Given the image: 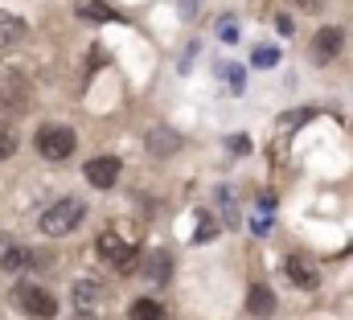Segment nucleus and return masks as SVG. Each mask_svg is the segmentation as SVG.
Returning <instances> with one entry per match:
<instances>
[{"mask_svg":"<svg viewBox=\"0 0 353 320\" xmlns=\"http://www.w3.org/2000/svg\"><path fill=\"white\" fill-rule=\"evenodd\" d=\"M83 218H87V206H83L79 197H62V201H54V206L41 214V230H46L50 239H62V234L79 230Z\"/></svg>","mask_w":353,"mask_h":320,"instance_id":"1","label":"nucleus"},{"mask_svg":"<svg viewBox=\"0 0 353 320\" xmlns=\"http://www.w3.org/2000/svg\"><path fill=\"white\" fill-rule=\"evenodd\" d=\"M12 304H17V312H25V317H33V320H54L58 317V300H54L46 288L29 283V279H21V283L12 288Z\"/></svg>","mask_w":353,"mask_h":320,"instance_id":"2","label":"nucleus"},{"mask_svg":"<svg viewBox=\"0 0 353 320\" xmlns=\"http://www.w3.org/2000/svg\"><path fill=\"white\" fill-rule=\"evenodd\" d=\"M33 144H37V152L46 160H66L79 148V136H74V128H66V123H46V128H37Z\"/></svg>","mask_w":353,"mask_h":320,"instance_id":"3","label":"nucleus"},{"mask_svg":"<svg viewBox=\"0 0 353 320\" xmlns=\"http://www.w3.org/2000/svg\"><path fill=\"white\" fill-rule=\"evenodd\" d=\"M0 107L12 111V115L33 107V90H29V82L21 79L17 70H0Z\"/></svg>","mask_w":353,"mask_h":320,"instance_id":"4","label":"nucleus"},{"mask_svg":"<svg viewBox=\"0 0 353 320\" xmlns=\"http://www.w3.org/2000/svg\"><path fill=\"white\" fill-rule=\"evenodd\" d=\"M99 254H103L111 267H123V271H128V267H132V259H136V242L119 239V234H111V230H107V234H99Z\"/></svg>","mask_w":353,"mask_h":320,"instance_id":"5","label":"nucleus"},{"mask_svg":"<svg viewBox=\"0 0 353 320\" xmlns=\"http://www.w3.org/2000/svg\"><path fill=\"white\" fill-rule=\"evenodd\" d=\"M83 172H87V181L94 185V189H111V185L119 181V172H123V164H119L115 157H94Z\"/></svg>","mask_w":353,"mask_h":320,"instance_id":"6","label":"nucleus"},{"mask_svg":"<svg viewBox=\"0 0 353 320\" xmlns=\"http://www.w3.org/2000/svg\"><path fill=\"white\" fill-rule=\"evenodd\" d=\"M283 271H288V279H292L296 288H304V292H312V288L321 283L316 263H312V259H304V254H292V259L283 263Z\"/></svg>","mask_w":353,"mask_h":320,"instance_id":"7","label":"nucleus"},{"mask_svg":"<svg viewBox=\"0 0 353 320\" xmlns=\"http://www.w3.org/2000/svg\"><path fill=\"white\" fill-rule=\"evenodd\" d=\"M341 41H345V33H341V29H333V25H329V29H321V33L312 37V62H321V66H325V62H333V58L341 54Z\"/></svg>","mask_w":353,"mask_h":320,"instance_id":"8","label":"nucleus"},{"mask_svg":"<svg viewBox=\"0 0 353 320\" xmlns=\"http://www.w3.org/2000/svg\"><path fill=\"white\" fill-rule=\"evenodd\" d=\"M140 275H144L148 283H165V279L173 275V254H169V250H148L144 263H140Z\"/></svg>","mask_w":353,"mask_h":320,"instance_id":"9","label":"nucleus"},{"mask_svg":"<svg viewBox=\"0 0 353 320\" xmlns=\"http://www.w3.org/2000/svg\"><path fill=\"white\" fill-rule=\"evenodd\" d=\"M148 152L152 157H173L176 148H181V136H176L173 128H148Z\"/></svg>","mask_w":353,"mask_h":320,"instance_id":"10","label":"nucleus"},{"mask_svg":"<svg viewBox=\"0 0 353 320\" xmlns=\"http://www.w3.org/2000/svg\"><path fill=\"white\" fill-rule=\"evenodd\" d=\"M107 296V288L103 283H94V279H79L74 283V308L79 312H94V304Z\"/></svg>","mask_w":353,"mask_h":320,"instance_id":"11","label":"nucleus"},{"mask_svg":"<svg viewBox=\"0 0 353 320\" xmlns=\"http://www.w3.org/2000/svg\"><path fill=\"white\" fill-rule=\"evenodd\" d=\"M247 312H251V317H271V312H275V292H271L267 283H255V288L247 292Z\"/></svg>","mask_w":353,"mask_h":320,"instance_id":"12","label":"nucleus"},{"mask_svg":"<svg viewBox=\"0 0 353 320\" xmlns=\"http://www.w3.org/2000/svg\"><path fill=\"white\" fill-rule=\"evenodd\" d=\"M17 41H25V21L0 8V50H12Z\"/></svg>","mask_w":353,"mask_h":320,"instance_id":"13","label":"nucleus"},{"mask_svg":"<svg viewBox=\"0 0 353 320\" xmlns=\"http://www.w3.org/2000/svg\"><path fill=\"white\" fill-rule=\"evenodd\" d=\"M79 17H83V21H119V12H115L107 0H83V4H79Z\"/></svg>","mask_w":353,"mask_h":320,"instance_id":"14","label":"nucleus"},{"mask_svg":"<svg viewBox=\"0 0 353 320\" xmlns=\"http://www.w3.org/2000/svg\"><path fill=\"white\" fill-rule=\"evenodd\" d=\"M33 259H37L33 250H21V246H8V250L0 254V267H4V271H21V267H29Z\"/></svg>","mask_w":353,"mask_h":320,"instance_id":"15","label":"nucleus"},{"mask_svg":"<svg viewBox=\"0 0 353 320\" xmlns=\"http://www.w3.org/2000/svg\"><path fill=\"white\" fill-rule=\"evenodd\" d=\"M128 317L132 320H165V304H157V300H136V304L128 308Z\"/></svg>","mask_w":353,"mask_h":320,"instance_id":"16","label":"nucleus"},{"mask_svg":"<svg viewBox=\"0 0 353 320\" xmlns=\"http://www.w3.org/2000/svg\"><path fill=\"white\" fill-rule=\"evenodd\" d=\"M214 239H218V226H214L205 214H197V234H193V242H201V246H205V242H214Z\"/></svg>","mask_w":353,"mask_h":320,"instance_id":"17","label":"nucleus"},{"mask_svg":"<svg viewBox=\"0 0 353 320\" xmlns=\"http://www.w3.org/2000/svg\"><path fill=\"white\" fill-rule=\"evenodd\" d=\"M12 152H17V132L0 123V160H8Z\"/></svg>","mask_w":353,"mask_h":320,"instance_id":"18","label":"nucleus"},{"mask_svg":"<svg viewBox=\"0 0 353 320\" xmlns=\"http://www.w3.org/2000/svg\"><path fill=\"white\" fill-rule=\"evenodd\" d=\"M218 37H222V41H239V21H234V17H222V21H218Z\"/></svg>","mask_w":353,"mask_h":320,"instance_id":"19","label":"nucleus"},{"mask_svg":"<svg viewBox=\"0 0 353 320\" xmlns=\"http://www.w3.org/2000/svg\"><path fill=\"white\" fill-rule=\"evenodd\" d=\"M279 62V50H271V46H263V50H255V66H275Z\"/></svg>","mask_w":353,"mask_h":320,"instance_id":"20","label":"nucleus"},{"mask_svg":"<svg viewBox=\"0 0 353 320\" xmlns=\"http://www.w3.org/2000/svg\"><path fill=\"white\" fill-rule=\"evenodd\" d=\"M226 74H230V86H234V90H243V66H230Z\"/></svg>","mask_w":353,"mask_h":320,"instance_id":"21","label":"nucleus"},{"mask_svg":"<svg viewBox=\"0 0 353 320\" xmlns=\"http://www.w3.org/2000/svg\"><path fill=\"white\" fill-rule=\"evenodd\" d=\"M296 4H300L304 12H321V8H325V0H296Z\"/></svg>","mask_w":353,"mask_h":320,"instance_id":"22","label":"nucleus"},{"mask_svg":"<svg viewBox=\"0 0 353 320\" xmlns=\"http://www.w3.org/2000/svg\"><path fill=\"white\" fill-rule=\"evenodd\" d=\"M70 320H99L94 312H79V317H70Z\"/></svg>","mask_w":353,"mask_h":320,"instance_id":"23","label":"nucleus"},{"mask_svg":"<svg viewBox=\"0 0 353 320\" xmlns=\"http://www.w3.org/2000/svg\"><path fill=\"white\" fill-rule=\"evenodd\" d=\"M4 250H8V234H0V254H4Z\"/></svg>","mask_w":353,"mask_h":320,"instance_id":"24","label":"nucleus"}]
</instances>
